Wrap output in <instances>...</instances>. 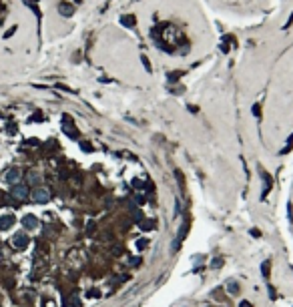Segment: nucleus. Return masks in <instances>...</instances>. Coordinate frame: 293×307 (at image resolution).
Returning a JSON list of instances; mask_svg holds the SVG:
<instances>
[{
  "mask_svg": "<svg viewBox=\"0 0 293 307\" xmlns=\"http://www.w3.org/2000/svg\"><path fill=\"white\" fill-rule=\"evenodd\" d=\"M12 223H14V217H10V215L2 217V219H0V229H8Z\"/></svg>",
  "mask_w": 293,
  "mask_h": 307,
  "instance_id": "obj_6",
  "label": "nucleus"
},
{
  "mask_svg": "<svg viewBox=\"0 0 293 307\" xmlns=\"http://www.w3.org/2000/svg\"><path fill=\"white\" fill-rule=\"evenodd\" d=\"M60 10H62V14H66V16H68V14H72V6L68 8L66 4H62V6H60Z\"/></svg>",
  "mask_w": 293,
  "mask_h": 307,
  "instance_id": "obj_10",
  "label": "nucleus"
},
{
  "mask_svg": "<svg viewBox=\"0 0 293 307\" xmlns=\"http://www.w3.org/2000/svg\"><path fill=\"white\" fill-rule=\"evenodd\" d=\"M227 289H229V293H233V295H235V293H239V287H237V283H229V287H227Z\"/></svg>",
  "mask_w": 293,
  "mask_h": 307,
  "instance_id": "obj_8",
  "label": "nucleus"
},
{
  "mask_svg": "<svg viewBox=\"0 0 293 307\" xmlns=\"http://www.w3.org/2000/svg\"><path fill=\"white\" fill-rule=\"evenodd\" d=\"M123 24H126V26L134 24V18L133 16H125V18H123Z\"/></svg>",
  "mask_w": 293,
  "mask_h": 307,
  "instance_id": "obj_11",
  "label": "nucleus"
},
{
  "mask_svg": "<svg viewBox=\"0 0 293 307\" xmlns=\"http://www.w3.org/2000/svg\"><path fill=\"white\" fill-rule=\"evenodd\" d=\"M12 245L18 247V249H24L26 245H28V237L22 235V233H18V235H14V239H12Z\"/></svg>",
  "mask_w": 293,
  "mask_h": 307,
  "instance_id": "obj_3",
  "label": "nucleus"
},
{
  "mask_svg": "<svg viewBox=\"0 0 293 307\" xmlns=\"http://www.w3.org/2000/svg\"><path fill=\"white\" fill-rule=\"evenodd\" d=\"M32 199L36 201V203H46V201L50 199V193L46 191V189H36V191L32 193Z\"/></svg>",
  "mask_w": 293,
  "mask_h": 307,
  "instance_id": "obj_2",
  "label": "nucleus"
},
{
  "mask_svg": "<svg viewBox=\"0 0 293 307\" xmlns=\"http://www.w3.org/2000/svg\"><path fill=\"white\" fill-rule=\"evenodd\" d=\"M22 225H24L26 229H34V227H36V217H32V215H26L24 219H22Z\"/></svg>",
  "mask_w": 293,
  "mask_h": 307,
  "instance_id": "obj_4",
  "label": "nucleus"
},
{
  "mask_svg": "<svg viewBox=\"0 0 293 307\" xmlns=\"http://www.w3.org/2000/svg\"><path fill=\"white\" fill-rule=\"evenodd\" d=\"M223 265V259H217V261H213V267H221Z\"/></svg>",
  "mask_w": 293,
  "mask_h": 307,
  "instance_id": "obj_15",
  "label": "nucleus"
},
{
  "mask_svg": "<svg viewBox=\"0 0 293 307\" xmlns=\"http://www.w3.org/2000/svg\"><path fill=\"white\" fill-rule=\"evenodd\" d=\"M261 273L265 275V277H267V275H269V261H265V263L261 265Z\"/></svg>",
  "mask_w": 293,
  "mask_h": 307,
  "instance_id": "obj_9",
  "label": "nucleus"
},
{
  "mask_svg": "<svg viewBox=\"0 0 293 307\" xmlns=\"http://www.w3.org/2000/svg\"><path fill=\"white\" fill-rule=\"evenodd\" d=\"M10 195H12L16 201H24L26 197H28V187H24V185H14V187L10 189Z\"/></svg>",
  "mask_w": 293,
  "mask_h": 307,
  "instance_id": "obj_1",
  "label": "nucleus"
},
{
  "mask_svg": "<svg viewBox=\"0 0 293 307\" xmlns=\"http://www.w3.org/2000/svg\"><path fill=\"white\" fill-rule=\"evenodd\" d=\"M177 181H179V187H181V189H183V187H185V181H183V177H181V173H179V171H177Z\"/></svg>",
  "mask_w": 293,
  "mask_h": 307,
  "instance_id": "obj_12",
  "label": "nucleus"
},
{
  "mask_svg": "<svg viewBox=\"0 0 293 307\" xmlns=\"http://www.w3.org/2000/svg\"><path fill=\"white\" fill-rule=\"evenodd\" d=\"M147 245H149V239H139L137 241V247H139V249H145Z\"/></svg>",
  "mask_w": 293,
  "mask_h": 307,
  "instance_id": "obj_7",
  "label": "nucleus"
},
{
  "mask_svg": "<svg viewBox=\"0 0 293 307\" xmlns=\"http://www.w3.org/2000/svg\"><path fill=\"white\" fill-rule=\"evenodd\" d=\"M179 76H181V72H173V75H169V78H171V80H177Z\"/></svg>",
  "mask_w": 293,
  "mask_h": 307,
  "instance_id": "obj_13",
  "label": "nucleus"
},
{
  "mask_svg": "<svg viewBox=\"0 0 293 307\" xmlns=\"http://www.w3.org/2000/svg\"><path fill=\"white\" fill-rule=\"evenodd\" d=\"M241 307H251V303H245V301H243V303H241Z\"/></svg>",
  "mask_w": 293,
  "mask_h": 307,
  "instance_id": "obj_17",
  "label": "nucleus"
},
{
  "mask_svg": "<svg viewBox=\"0 0 293 307\" xmlns=\"http://www.w3.org/2000/svg\"><path fill=\"white\" fill-rule=\"evenodd\" d=\"M253 115L259 116V105H255V107H253Z\"/></svg>",
  "mask_w": 293,
  "mask_h": 307,
  "instance_id": "obj_16",
  "label": "nucleus"
},
{
  "mask_svg": "<svg viewBox=\"0 0 293 307\" xmlns=\"http://www.w3.org/2000/svg\"><path fill=\"white\" fill-rule=\"evenodd\" d=\"M18 179H20V173H18L16 169H10L8 175H6V181H8V183H16Z\"/></svg>",
  "mask_w": 293,
  "mask_h": 307,
  "instance_id": "obj_5",
  "label": "nucleus"
},
{
  "mask_svg": "<svg viewBox=\"0 0 293 307\" xmlns=\"http://www.w3.org/2000/svg\"><path fill=\"white\" fill-rule=\"evenodd\" d=\"M28 181H30V183H38V177H36V175H30Z\"/></svg>",
  "mask_w": 293,
  "mask_h": 307,
  "instance_id": "obj_14",
  "label": "nucleus"
}]
</instances>
